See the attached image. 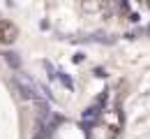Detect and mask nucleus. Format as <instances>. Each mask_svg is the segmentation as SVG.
<instances>
[{
    "label": "nucleus",
    "instance_id": "nucleus-3",
    "mask_svg": "<svg viewBox=\"0 0 150 139\" xmlns=\"http://www.w3.org/2000/svg\"><path fill=\"white\" fill-rule=\"evenodd\" d=\"M79 5H81V9L86 14H99V12L106 9L109 0H79Z\"/></svg>",
    "mask_w": 150,
    "mask_h": 139
},
{
    "label": "nucleus",
    "instance_id": "nucleus-1",
    "mask_svg": "<svg viewBox=\"0 0 150 139\" xmlns=\"http://www.w3.org/2000/svg\"><path fill=\"white\" fill-rule=\"evenodd\" d=\"M19 37V28L7 19H0V44H14Z\"/></svg>",
    "mask_w": 150,
    "mask_h": 139
},
{
    "label": "nucleus",
    "instance_id": "nucleus-7",
    "mask_svg": "<svg viewBox=\"0 0 150 139\" xmlns=\"http://www.w3.org/2000/svg\"><path fill=\"white\" fill-rule=\"evenodd\" d=\"M139 2H148V0H139Z\"/></svg>",
    "mask_w": 150,
    "mask_h": 139
},
{
    "label": "nucleus",
    "instance_id": "nucleus-2",
    "mask_svg": "<svg viewBox=\"0 0 150 139\" xmlns=\"http://www.w3.org/2000/svg\"><path fill=\"white\" fill-rule=\"evenodd\" d=\"M14 83L19 86L21 98H25V100H42V98H39V93H37V88H35L30 81L25 79V77H16V79H14Z\"/></svg>",
    "mask_w": 150,
    "mask_h": 139
},
{
    "label": "nucleus",
    "instance_id": "nucleus-6",
    "mask_svg": "<svg viewBox=\"0 0 150 139\" xmlns=\"http://www.w3.org/2000/svg\"><path fill=\"white\" fill-rule=\"evenodd\" d=\"M58 77H60V81H62V83H65V86H67V88H69V91H72V88H74V83H72V79H69V77H67V74H65V72H58Z\"/></svg>",
    "mask_w": 150,
    "mask_h": 139
},
{
    "label": "nucleus",
    "instance_id": "nucleus-4",
    "mask_svg": "<svg viewBox=\"0 0 150 139\" xmlns=\"http://www.w3.org/2000/svg\"><path fill=\"white\" fill-rule=\"evenodd\" d=\"M0 56H2V60H5L12 70H21V58H19V53H14V51H2Z\"/></svg>",
    "mask_w": 150,
    "mask_h": 139
},
{
    "label": "nucleus",
    "instance_id": "nucleus-5",
    "mask_svg": "<svg viewBox=\"0 0 150 139\" xmlns=\"http://www.w3.org/2000/svg\"><path fill=\"white\" fill-rule=\"evenodd\" d=\"M51 137H53V125H44L35 135V139H51Z\"/></svg>",
    "mask_w": 150,
    "mask_h": 139
}]
</instances>
